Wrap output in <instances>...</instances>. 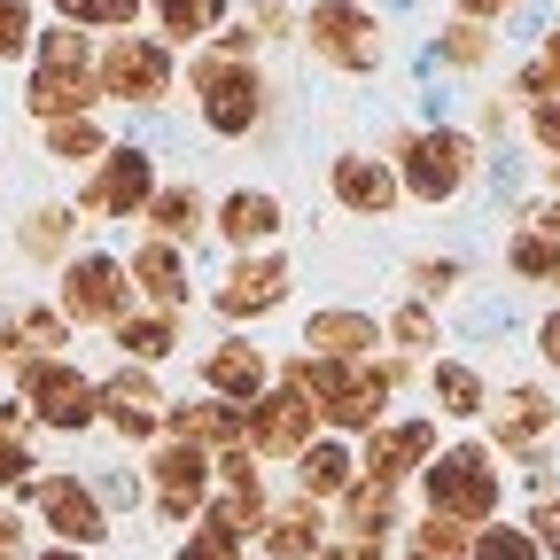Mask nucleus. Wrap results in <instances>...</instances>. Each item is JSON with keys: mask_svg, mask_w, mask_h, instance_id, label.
Returning <instances> with one entry per match:
<instances>
[{"mask_svg": "<svg viewBox=\"0 0 560 560\" xmlns=\"http://www.w3.org/2000/svg\"><path fill=\"white\" fill-rule=\"evenodd\" d=\"M382 156L397 164V187H405L412 210H459V202L475 195L482 164H490V149H482L467 125H452V117L397 125V132L382 140Z\"/></svg>", "mask_w": 560, "mask_h": 560, "instance_id": "f257e3e1", "label": "nucleus"}, {"mask_svg": "<svg viewBox=\"0 0 560 560\" xmlns=\"http://www.w3.org/2000/svg\"><path fill=\"white\" fill-rule=\"evenodd\" d=\"M187 94H195V125L210 140H226V149H242V140H257L280 109V86L265 62H210V55H187Z\"/></svg>", "mask_w": 560, "mask_h": 560, "instance_id": "f03ea898", "label": "nucleus"}, {"mask_svg": "<svg viewBox=\"0 0 560 560\" xmlns=\"http://www.w3.org/2000/svg\"><path fill=\"white\" fill-rule=\"evenodd\" d=\"M420 506H429V514H452V522H467V529L499 522V514H506V467H499V452H490L482 436H452L429 467H420Z\"/></svg>", "mask_w": 560, "mask_h": 560, "instance_id": "7ed1b4c3", "label": "nucleus"}, {"mask_svg": "<svg viewBox=\"0 0 560 560\" xmlns=\"http://www.w3.org/2000/svg\"><path fill=\"white\" fill-rule=\"evenodd\" d=\"M327 79H382L389 70V16L374 0H312L296 39Z\"/></svg>", "mask_w": 560, "mask_h": 560, "instance_id": "20e7f679", "label": "nucleus"}, {"mask_svg": "<svg viewBox=\"0 0 560 560\" xmlns=\"http://www.w3.org/2000/svg\"><path fill=\"white\" fill-rule=\"evenodd\" d=\"M202 304L219 312V327L249 335V327H265V319H280V312L296 304V257H289V249H249V257H226L219 272H210Z\"/></svg>", "mask_w": 560, "mask_h": 560, "instance_id": "39448f33", "label": "nucleus"}, {"mask_svg": "<svg viewBox=\"0 0 560 560\" xmlns=\"http://www.w3.org/2000/svg\"><path fill=\"white\" fill-rule=\"evenodd\" d=\"M16 405L39 420V429H55V436L102 429V382L70 359V350H32V359L16 366Z\"/></svg>", "mask_w": 560, "mask_h": 560, "instance_id": "423d86ee", "label": "nucleus"}, {"mask_svg": "<svg viewBox=\"0 0 560 560\" xmlns=\"http://www.w3.org/2000/svg\"><path fill=\"white\" fill-rule=\"evenodd\" d=\"M94 86L109 109H164L179 94V55L156 32H117L94 55Z\"/></svg>", "mask_w": 560, "mask_h": 560, "instance_id": "0eeeda50", "label": "nucleus"}, {"mask_svg": "<svg viewBox=\"0 0 560 560\" xmlns=\"http://www.w3.org/2000/svg\"><path fill=\"white\" fill-rule=\"evenodd\" d=\"M55 312L70 319V327H117V319H132L140 312V289H132V272H125V257L117 249H79L62 272H55Z\"/></svg>", "mask_w": 560, "mask_h": 560, "instance_id": "6e6552de", "label": "nucleus"}, {"mask_svg": "<svg viewBox=\"0 0 560 560\" xmlns=\"http://www.w3.org/2000/svg\"><path fill=\"white\" fill-rule=\"evenodd\" d=\"M164 187V164L149 140H117V149L86 172L79 187V210H86V226H125V219H149V202Z\"/></svg>", "mask_w": 560, "mask_h": 560, "instance_id": "1a4fd4ad", "label": "nucleus"}, {"mask_svg": "<svg viewBox=\"0 0 560 560\" xmlns=\"http://www.w3.org/2000/svg\"><path fill=\"white\" fill-rule=\"evenodd\" d=\"M140 482H149L156 514L172 529H187V522H202L210 490H219V452H202L187 436H164V444H149V459H140Z\"/></svg>", "mask_w": 560, "mask_h": 560, "instance_id": "9d476101", "label": "nucleus"}, {"mask_svg": "<svg viewBox=\"0 0 560 560\" xmlns=\"http://www.w3.org/2000/svg\"><path fill=\"white\" fill-rule=\"evenodd\" d=\"M327 202L342 210V219H366V226H389L405 210V187H397V164L382 149H335L327 172H319Z\"/></svg>", "mask_w": 560, "mask_h": 560, "instance_id": "9b49d317", "label": "nucleus"}, {"mask_svg": "<svg viewBox=\"0 0 560 560\" xmlns=\"http://www.w3.org/2000/svg\"><path fill=\"white\" fill-rule=\"evenodd\" d=\"M210 242H219L226 257L280 249V242H289V202H280V187H265V179L219 187V202H210Z\"/></svg>", "mask_w": 560, "mask_h": 560, "instance_id": "f8f14e48", "label": "nucleus"}, {"mask_svg": "<svg viewBox=\"0 0 560 560\" xmlns=\"http://www.w3.org/2000/svg\"><path fill=\"white\" fill-rule=\"evenodd\" d=\"M482 444L499 452V459H545V444L560 436V397L545 389V382H506L499 397H490V420H482Z\"/></svg>", "mask_w": 560, "mask_h": 560, "instance_id": "ddd939ff", "label": "nucleus"}, {"mask_svg": "<svg viewBox=\"0 0 560 560\" xmlns=\"http://www.w3.org/2000/svg\"><path fill=\"white\" fill-rule=\"evenodd\" d=\"M24 499H32V514L55 529V545L94 552V545H109V537H117V522H109V506H102L94 475H39Z\"/></svg>", "mask_w": 560, "mask_h": 560, "instance_id": "4468645a", "label": "nucleus"}, {"mask_svg": "<svg viewBox=\"0 0 560 560\" xmlns=\"http://www.w3.org/2000/svg\"><path fill=\"white\" fill-rule=\"evenodd\" d=\"M195 382H202V397H226V405H257L272 382H280V359L265 342H249V335H234V327H219L202 350H195Z\"/></svg>", "mask_w": 560, "mask_h": 560, "instance_id": "2eb2a0df", "label": "nucleus"}, {"mask_svg": "<svg viewBox=\"0 0 560 560\" xmlns=\"http://www.w3.org/2000/svg\"><path fill=\"white\" fill-rule=\"evenodd\" d=\"M436 452H444V420H436V412H389L382 429L359 444V467H366L374 482L405 490V482H420V467H429Z\"/></svg>", "mask_w": 560, "mask_h": 560, "instance_id": "dca6fc26", "label": "nucleus"}, {"mask_svg": "<svg viewBox=\"0 0 560 560\" xmlns=\"http://www.w3.org/2000/svg\"><path fill=\"white\" fill-rule=\"evenodd\" d=\"M164 412H172V397H164V382H156L149 366H117V374H102V429L125 436L132 452L164 444Z\"/></svg>", "mask_w": 560, "mask_h": 560, "instance_id": "f3484780", "label": "nucleus"}, {"mask_svg": "<svg viewBox=\"0 0 560 560\" xmlns=\"http://www.w3.org/2000/svg\"><path fill=\"white\" fill-rule=\"evenodd\" d=\"M125 272H132V289H140V304L149 312H195L202 304V280H195V257L187 249H172V242H149L140 234L132 249H125Z\"/></svg>", "mask_w": 560, "mask_h": 560, "instance_id": "a211bd4d", "label": "nucleus"}, {"mask_svg": "<svg viewBox=\"0 0 560 560\" xmlns=\"http://www.w3.org/2000/svg\"><path fill=\"white\" fill-rule=\"evenodd\" d=\"M296 350L312 359H382V312L374 304H312L296 319Z\"/></svg>", "mask_w": 560, "mask_h": 560, "instance_id": "6ab92c4d", "label": "nucleus"}, {"mask_svg": "<svg viewBox=\"0 0 560 560\" xmlns=\"http://www.w3.org/2000/svg\"><path fill=\"white\" fill-rule=\"evenodd\" d=\"M420 389H429V412L444 420V429H475V420H490V397H499L467 350H436L429 374H420Z\"/></svg>", "mask_w": 560, "mask_h": 560, "instance_id": "aec40b11", "label": "nucleus"}, {"mask_svg": "<svg viewBox=\"0 0 560 560\" xmlns=\"http://www.w3.org/2000/svg\"><path fill=\"white\" fill-rule=\"evenodd\" d=\"M312 436H319V412H312L304 389L272 382V389L249 405V452H257V459H296Z\"/></svg>", "mask_w": 560, "mask_h": 560, "instance_id": "412c9836", "label": "nucleus"}, {"mask_svg": "<svg viewBox=\"0 0 560 560\" xmlns=\"http://www.w3.org/2000/svg\"><path fill=\"white\" fill-rule=\"evenodd\" d=\"M210 202H219V195H210L202 179H164L156 187V202H149V219H140V234H149V242H172V249H202L210 242Z\"/></svg>", "mask_w": 560, "mask_h": 560, "instance_id": "4be33fe9", "label": "nucleus"}, {"mask_svg": "<svg viewBox=\"0 0 560 560\" xmlns=\"http://www.w3.org/2000/svg\"><path fill=\"white\" fill-rule=\"evenodd\" d=\"M327 537H335L327 506H319V499H304V490H289L280 506H265L257 552H265V560H312V552H327Z\"/></svg>", "mask_w": 560, "mask_h": 560, "instance_id": "5701e85b", "label": "nucleus"}, {"mask_svg": "<svg viewBox=\"0 0 560 560\" xmlns=\"http://www.w3.org/2000/svg\"><path fill=\"white\" fill-rule=\"evenodd\" d=\"M109 109L102 86H94V70H62V62H32V79H24V117L32 125H62V117H94Z\"/></svg>", "mask_w": 560, "mask_h": 560, "instance_id": "b1692460", "label": "nucleus"}, {"mask_svg": "<svg viewBox=\"0 0 560 560\" xmlns=\"http://www.w3.org/2000/svg\"><path fill=\"white\" fill-rule=\"evenodd\" d=\"M79 234H86L79 202H32L16 219V257H32L39 272H62L70 257H79Z\"/></svg>", "mask_w": 560, "mask_h": 560, "instance_id": "393cba45", "label": "nucleus"}, {"mask_svg": "<svg viewBox=\"0 0 560 560\" xmlns=\"http://www.w3.org/2000/svg\"><path fill=\"white\" fill-rule=\"evenodd\" d=\"M164 436H187V444H202V452H242V444H249V405H226V397H172Z\"/></svg>", "mask_w": 560, "mask_h": 560, "instance_id": "a878e982", "label": "nucleus"}, {"mask_svg": "<svg viewBox=\"0 0 560 560\" xmlns=\"http://www.w3.org/2000/svg\"><path fill=\"white\" fill-rule=\"evenodd\" d=\"M109 342H117V366H172L179 359V350H187V319L179 312H149V304H140L132 319H117L109 327Z\"/></svg>", "mask_w": 560, "mask_h": 560, "instance_id": "bb28decb", "label": "nucleus"}, {"mask_svg": "<svg viewBox=\"0 0 560 560\" xmlns=\"http://www.w3.org/2000/svg\"><path fill=\"white\" fill-rule=\"evenodd\" d=\"M499 265H506V280H514V289L560 296V234H545V226L514 219V226L499 234Z\"/></svg>", "mask_w": 560, "mask_h": 560, "instance_id": "cd10ccee", "label": "nucleus"}, {"mask_svg": "<svg viewBox=\"0 0 560 560\" xmlns=\"http://www.w3.org/2000/svg\"><path fill=\"white\" fill-rule=\"evenodd\" d=\"M234 9L242 0H149V24H156V39L172 55H195V47H210L234 24Z\"/></svg>", "mask_w": 560, "mask_h": 560, "instance_id": "c85d7f7f", "label": "nucleus"}, {"mask_svg": "<svg viewBox=\"0 0 560 560\" xmlns=\"http://www.w3.org/2000/svg\"><path fill=\"white\" fill-rule=\"evenodd\" d=\"M289 467H296V490H304V499H319V506H335L342 490L366 475V467H359V444H350V436H327V429H319Z\"/></svg>", "mask_w": 560, "mask_h": 560, "instance_id": "c756f323", "label": "nucleus"}, {"mask_svg": "<svg viewBox=\"0 0 560 560\" xmlns=\"http://www.w3.org/2000/svg\"><path fill=\"white\" fill-rule=\"evenodd\" d=\"M429 70H452V79H475V70H490L499 62V32L490 24H467V16H444L436 32H429Z\"/></svg>", "mask_w": 560, "mask_h": 560, "instance_id": "7c9ffc66", "label": "nucleus"}, {"mask_svg": "<svg viewBox=\"0 0 560 560\" xmlns=\"http://www.w3.org/2000/svg\"><path fill=\"white\" fill-rule=\"evenodd\" d=\"M109 149H117V140H109V109H94V117H62V125H39V156H47V164H62V172H94Z\"/></svg>", "mask_w": 560, "mask_h": 560, "instance_id": "2f4dec72", "label": "nucleus"}, {"mask_svg": "<svg viewBox=\"0 0 560 560\" xmlns=\"http://www.w3.org/2000/svg\"><path fill=\"white\" fill-rule=\"evenodd\" d=\"M389 529H397V490L374 482V475H359L335 499V537H389Z\"/></svg>", "mask_w": 560, "mask_h": 560, "instance_id": "473e14b6", "label": "nucleus"}, {"mask_svg": "<svg viewBox=\"0 0 560 560\" xmlns=\"http://www.w3.org/2000/svg\"><path fill=\"white\" fill-rule=\"evenodd\" d=\"M436 342H444V312H436V304H420V296L382 304V350H405V359H436Z\"/></svg>", "mask_w": 560, "mask_h": 560, "instance_id": "72a5a7b5", "label": "nucleus"}, {"mask_svg": "<svg viewBox=\"0 0 560 560\" xmlns=\"http://www.w3.org/2000/svg\"><path fill=\"white\" fill-rule=\"evenodd\" d=\"M405 296H420V304H459L467 296V257H452V249H412L405 257Z\"/></svg>", "mask_w": 560, "mask_h": 560, "instance_id": "f704fd0d", "label": "nucleus"}, {"mask_svg": "<svg viewBox=\"0 0 560 560\" xmlns=\"http://www.w3.org/2000/svg\"><path fill=\"white\" fill-rule=\"evenodd\" d=\"M39 482V452H32V412L0 405V490H32Z\"/></svg>", "mask_w": 560, "mask_h": 560, "instance_id": "c9c22d12", "label": "nucleus"}, {"mask_svg": "<svg viewBox=\"0 0 560 560\" xmlns=\"http://www.w3.org/2000/svg\"><path fill=\"white\" fill-rule=\"evenodd\" d=\"M265 506H272V490H226V482H219V490H210V506H202V522L249 545V537L265 529Z\"/></svg>", "mask_w": 560, "mask_h": 560, "instance_id": "e433bc0d", "label": "nucleus"}, {"mask_svg": "<svg viewBox=\"0 0 560 560\" xmlns=\"http://www.w3.org/2000/svg\"><path fill=\"white\" fill-rule=\"evenodd\" d=\"M55 24H79V32H132L140 16H149V0H47Z\"/></svg>", "mask_w": 560, "mask_h": 560, "instance_id": "4c0bfd02", "label": "nucleus"}, {"mask_svg": "<svg viewBox=\"0 0 560 560\" xmlns=\"http://www.w3.org/2000/svg\"><path fill=\"white\" fill-rule=\"evenodd\" d=\"M234 16L257 32V47H289V39H304V9H296V0H242Z\"/></svg>", "mask_w": 560, "mask_h": 560, "instance_id": "58836bf2", "label": "nucleus"}, {"mask_svg": "<svg viewBox=\"0 0 560 560\" xmlns=\"http://www.w3.org/2000/svg\"><path fill=\"white\" fill-rule=\"evenodd\" d=\"M412 552H429V560H467V552H475V529L452 522V514H429V506H420V522H412Z\"/></svg>", "mask_w": 560, "mask_h": 560, "instance_id": "ea45409f", "label": "nucleus"}, {"mask_svg": "<svg viewBox=\"0 0 560 560\" xmlns=\"http://www.w3.org/2000/svg\"><path fill=\"white\" fill-rule=\"evenodd\" d=\"M467 560H545V545L529 537V522H506V514H499V522L475 529V552H467Z\"/></svg>", "mask_w": 560, "mask_h": 560, "instance_id": "a19ab883", "label": "nucleus"}, {"mask_svg": "<svg viewBox=\"0 0 560 560\" xmlns=\"http://www.w3.org/2000/svg\"><path fill=\"white\" fill-rule=\"evenodd\" d=\"M39 47V0H0V62H32Z\"/></svg>", "mask_w": 560, "mask_h": 560, "instance_id": "79ce46f5", "label": "nucleus"}, {"mask_svg": "<svg viewBox=\"0 0 560 560\" xmlns=\"http://www.w3.org/2000/svg\"><path fill=\"white\" fill-rule=\"evenodd\" d=\"M467 132L482 140V149H499L506 132H522V102H514L506 86H499V94H482V102H475V117H467Z\"/></svg>", "mask_w": 560, "mask_h": 560, "instance_id": "37998d69", "label": "nucleus"}, {"mask_svg": "<svg viewBox=\"0 0 560 560\" xmlns=\"http://www.w3.org/2000/svg\"><path fill=\"white\" fill-rule=\"evenodd\" d=\"M16 327H24V350H70V335H79V327L55 312V296L24 304V312H16Z\"/></svg>", "mask_w": 560, "mask_h": 560, "instance_id": "c03bdc74", "label": "nucleus"}, {"mask_svg": "<svg viewBox=\"0 0 560 560\" xmlns=\"http://www.w3.org/2000/svg\"><path fill=\"white\" fill-rule=\"evenodd\" d=\"M506 94H514L522 109H537V102H552V94H560V70H552V62H545V55L529 47V55H522V62L506 70Z\"/></svg>", "mask_w": 560, "mask_h": 560, "instance_id": "a18cd8bd", "label": "nucleus"}, {"mask_svg": "<svg viewBox=\"0 0 560 560\" xmlns=\"http://www.w3.org/2000/svg\"><path fill=\"white\" fill-rule=\"evenodd\" d=\"M522 140H529V156H537V164L560 156V94L537 102V109H522Z\"/></svg>", "mask_w": 560, "mask_h": 560, "instance_id": "49530a36", "label": "nucleus"}, {"mask_svg": "<svg viewBox=\"0 0 560 560\" xmlns=\"http://www.w3.org/2000/svg\"><path fill=\"white\" fill-rule=\"evenodd\" d=\"M172 560H249V545L242 537H226V529H210V522H195L187 537H179V552Z\"/></svg>", "mask_w": 560, "mask_h": 560, "instance_id": "de8ad7c7", "label": "nucleus"}, {"mask_svg": "<svg viewBox=\"0 0 560 560\" xmlns=\"http://www.w3.org/2000/svg\"><path fill=\"white\" fill-rule=\"evenodd\" d=\"M452 16H467V24H490V32H506V24L522 16V0H452Z\"/></svg>", "mask_w": 560, "mask_h": 560, "instance_id": "09e8293b", "label": "nucleus"}, {"mask_svg": "<svg viewBox=\"0 0 560 560\" xmlns=\"http://www.w3.org/2000/svg\"><path fill=\"white\" fill-rule=\"evenodd\" d=\"M94 490H102V506H109V514H117V506H125V514H132V506H140V490H149V482H140V475H132V467H125V475H117V467H109V475H94Z\"/></svg>", "mask_w": 560, "mask_h": 560, "instance_id": "8fccbe9b", "label": "nucleus"}, {"mask_svg": "<svg viewBox=\"0 0 560 560\" xmlns=\"http://www.w3.org/2000/svg\"><path fill=\"white\" fill-rule=\"evenodd\" d=\"M529 537L545 545V560H560V490H552V499H537V506H529Z\"/></svg>", "mask_w": 560, "mask_h": 560, "instance_id": "3c124183", "label": "nucleus"}, {"mask_svg": "<svg viewBox=\"0 0 560 560\" xmlns=\"http://www.w3.org/2000/svg\"><path fill=\"white\" fill-rule=\"evenodd\" d=\"M529 342H537V359H545V366L560 374V304H552V312H537V327H529Z\"/></svg>", "mask_w": 560, "mask_h": 560, "instance_id": "603ef678", "label": "nucleus"}, {"mask_svg": "<svg viewBox=\"0 0 560 560\" xmlns=\"http://www.w3.org/2000/svg\"><path fill=\"white\" fill-rule=\"evenodd\" d=\"M24 359H32V350H24V327L9 312V319H0V366H24Z\"/></svg>", "mask_w": 560, "mask_h": 560, "instance_id": "864d4df0", "label": "nucleus"}, {"mask_svg": "<svg viewBox=\"0 0 560 560\" xmlns=\"http://www.w3.org/2000/svg\"><path fill=\"white\" fill-rule=\"evenodd\" d=\"M0 560H32V552H24V522H16L9 506H0Z\"/></svg>", "mask_w": 560, "mask_h": 560, "instance_id": "5fc2aeb1", "label": "nucleus"}, {"mask_svg": "<svg viewBox=\"0 0 560 560\" xmlns=\"http://www.w3.org/2000/svg\"><path fill=\"white\" fill-rule=\"evenodd\" d=\"M522 219H529V226H545V234H560V195H537V202H522Z\"/></svg>", "mask_w": 560, "mask_h": 560, "instance_id": "6e6d98bb", "label": "nucleus"}, {"mask_svg": "<svg viewBox=\"0 0 560 560\" xmlns=\"http://www.w3.org/2000/svg\"><path fill=\"white\" fill-rule=\"evenodd\" d=\"M537 55H545V62H552V70H560V16H552V24H545V32H537Z\"/></svg>", "mask_w": 560, "mask_h": 560, "instance_id": "4d7b16f0", "label": "nucleus"}, {"mask_svg": "<svg viewBox=\"0 0 560 560\" xmlns=\"http://www.w3.org/2000/svg\"><path fill=\"white\" fill-rule=\"evenodd\" d=\"M32 560H94V552H79V545H47V552H32Z\"/></svg>", "mask_w": 560, "mask_h": 560, "instance_id": "13d9d810", "label": "nucleus"}, {"mask_svg": "<svg viewBox=\"0 0 560 560\" xmlns=\"http://www.w3.org/2000/svg\"><path fill=\"white\" fill-rule=\"evenodd\" d=\"M537 187H545V195H560V156H552V164H537Z\"/></svg>", "mask_w": 560, "mask_h": 560, "instance_id": "bf43d9fd", "label": "nucleus"}, {"mask_svg": "<svg viewBox=\"0 0 560 560\" xmlns=\"http://www.w3.org/2000/svg\"><path fill=\"white\" fill-rule=\"evenodd\" d=\"M312 560H350V545H342V537H327V552H312Z\"/></svg>", "mask_w": 560, "mask_h": 560, "instance_id": "052dcab7", "label": "nucleus"}, {"mask_svg": "<svg viewBox=\"0 0 560 560\" xmlns=\"http://www.w3.org/2000/svg\"><path fill=\"white\" fill-rule=\"evenodd\" d=\"M405 560H429V552H405Z\"/></svg>", "mask_w": 560, "mask_h": 560, "instance_id": "680f3d73", "label": "nucleus"}, {"mask_svg": "<svg viewBox=\"0 0 560 560\" xmlns=\"http://www.w3.org/2000/svg\"><path fill=\"white\" fill-rule=\"evenodd\" d=\"M552 9H560V0H552Z\"/></svg>", "mask_w": 560, "mask_h": 560, "instance_id": "e2e57ef3", "label": "nucleus"}]
</instances>
